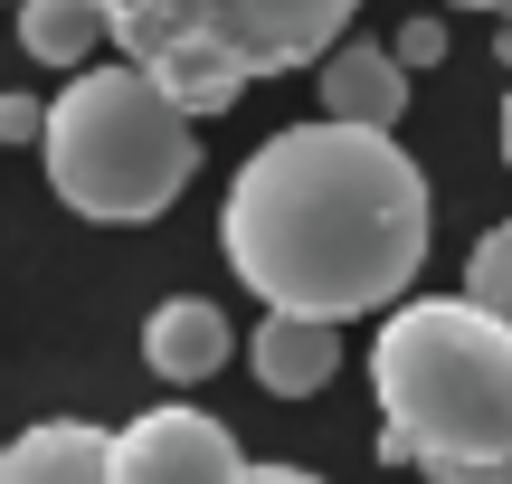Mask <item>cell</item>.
<instances>
[{
  "mask_svg": "<svg viewBox=\"0 0 512 484\" xmlns=\"http://www.w3.org/2000/svg\"><path fill=\"white\" fill-rule=\"evenodd\" d=\"M219 247L266 314L351 323L408 304V276L427 257V171L399 152V133L370 124H285L238 162L219 209Z\"/></svg>",
  "mask_w": 512,
  "mask_h": 484,
  "instance_id": "cell-1",
  "label": "cell"
},
{
  "mask_svg": "<svg viewBox=\"0 0 512 484\" xmlns=\"http://www.w3.org/2000/svg\"><path fill=\"white\" fill-rule=\"evenodd\" d=\"M380 466H418L427 484H512V323L475 295L389 304L370 342Z\"/></svg>",
  "mask_w": 512,
  "mask_h": 484,
  "instance_id": "cell-2",
  "label": "cell"
},
{
  "mask_svg": "<svg viewBox=\"0 0 512 484\" xmlns=\"http://www.w3.org/2000/svg\"><path fill=\"white\" fill-rule=\"evenodd\" d=\"M48 190L76 209V219H105V228H133V219H162L171 200L190 190L200 171V133H190V105L162 86L152 67H76L67 95L48 105Z\"/></svg>",
  "mask_w": 512,
  "mask_h": 484,
  "instance_id": "cell-3",
  "label": "cell"
},
{
  "mask_svg": "<svg viewBox=\"0 0 512 484\" xmlns=\"http://www.w3.org/2000/svg\"><path fill=\"white\" fill-rule=\"evenodd\" d=\"M361 0H105V29L190 114H228L247 86L323 67Z\"/></svg>",
  "mask_w": 512,
  "mask_h": 484,
  "instance_id": "cell-4",
  "label": "cell"
},
{
  "mask_svg": "<svg viewBox=\"0 0 512 484\" xmlns=\"http://www.w3.org/2000/svg\"><path fill=\"white\" fill-rule=\"evenodd\" d=\"M256 466L209 409H143L114 428V484H247Z\"/></svg>",
  "mask_w": 512,
  "mask_h": 484,
  "instance_id": "cell-5",
  "label": "cell"
},
{
  "mask_svg": "<svg viewBox=\"0 0 512 484\" xmlns=\"http://www.w3.org/2000/svg\"><path fill=\"white\" fill-rule=\"evenodd\" d=\"M313 95H323L332 124L399 133V114H408V57H399V48H380V38H342V48L313 67Z\"/></svg>",
  "mask_w": 512,
  "mask_h": 484,
  "instance_id": "cell-6",
  "label": "cell"
},
{
  "mask_svg": "<svg viewBox=\"0 0 512 484\" xmlns=\"http://www.w3.org/2000/svg\"><path fill=\"white\" fill-rule=\"evenodd\" d=\"M247 371H256L266 399H313L332 371H342V333L313 323V314H266L247 333Z\"/></svg>",
  "mask_w": 512,
  "mask_h": 484,
  "instance_id": "cell-7",
  "label": "cell"
},
{
  "mask_svg": "<svg viewBox=\"0 0 512 484\" xmlns=\"http://www.w3.org/2000/svg\"><path fill=\"white\" fill-rule=\"evenodd\" d=\"M143 361L171 380V390H200L209 371H228V314L209 295H171L143 314Z\"/></svg>",
  "mask_w": 512,
  "mask_h": 484,
  "instance_id": "cell-8",
  "label": "cell"
},
{
  "mask_svg": "<svg viewBox=\"0 0 512 484\" xmlns=\"http://www.w3.org/2000/svg\"><path fill=\"white\" fill-rule=\"evenodd\" d=\"M0 484H114V428L86 418H48L0 456Z\"/></svg>",
  "mask_w": 512,
  "mask_h": 484,
  "instance_id": "cell-9",
  "label": "cell"
},
{
  "mask_svg": "<svg viewBox=\"0 0 512 484\" xmlns=\"http://www.w3.org/2000/svg\"><path fill=\"white\" fill-rule=\"evenodd\" d=\"M95 38H114L105 29V0H19V48L38 57V67H86L95 57Z\"/></svg>",
  "mask_w": 512,
  "mask_h": 484,
  "instance_id": "cell-10",
  "label": "cell"
},
{
  "mask_svg": "<svg viewBox=\"0 0 512 484\" xmlns=\"http://www.w3.org/2000/svg\"><path fill=\"white\" fill-rule=\"evenodd\" d=\"M465 295H475L494 323H512V219L475 238V257H465Z\"/></svg>",
  "mask_w": 512,
  "mask_h": 484,
  "instance_id": "cell-11",
  "label": "cell"
},
{
  "mask_svg": "<svg viewBox=\"0 0 512 484\" xmlns=\"http://www.w3.org/2000/svg\"><path fill=\"white\" fill-rule=\"evenodd\" d=\"M389 48L408 57V76H418V67H437V57H446V19H408V29L389 38Z\"/></svg>",
  "mask_w": 512,
  "mask_h": 484,
  "instance_id": "cell-12",
  "label": "cell"
},
{
  "mask_svg": "<svg viewBox=\"0 0 512 484\" xmlns=\"http://www.w3.org/2000/svg\"><path fill=\"white\" fill-rule=\"evenodd\" d=\"M0 133L10 143H48V105L38 95H0Z\"/></svg>",
  "mask_w": 512,
  "mask_h": 484,
  "instance_id": "cell-13",
  "label": "cell"
},
{
  "mask_svg": "<svg viewBox=\"0 0 512 484\" xmlns=\"http://www.w3.org/2000/svg\"><path fill=\"white\" fill-rule=\"evenodd\" d=\"M247 484H323V475H313V466H256Z\"/></svg>",
  "mask_w": 512,
  "mask_h": 484,
  "instance_id": "cell-14",
  "label": "cell"
},
{
  "mask_svg": "<svg viewBox=\"0 0 512 484\" xmlns=\"http://www.w3.org/2000/svg\"><path fill=\"white\" fill-rule=\"evenodd\" d=\"M456 10H503V19H512V0H456Z\"/></svg>",
  "mask_w": 512,
  "mask_h": 484,
  "instance_id": "cell-15",
  "label": "cell"
},
{
  "mask_svg": "<svg viewBox=\"0 0 512 484\" xmlns=\"http://www.w3.org/2000/svg\"><path fill=\"white\" fill-rule=\"evenodd\" d=\"M503 162H512V95H503Z\"/></svg>",
  "mask_w": 512,
  "mask_h": 484,
  "instance_id": "cell-16",
  "label": "cell"
},
{
  "mask_svg": "<svg viewBox=\"0 0 512 484\" xmlns=\"http://www.w3.org/2000/svg\"><path fill=\"white\" fill-rule=\"evenodd\" d=\"M503 57H512V29H503Z\"/></svg>",
  "mask_w": 512,
  "mask_h": 484,
  "instance_id": "cell-17",
  "label": "cell"
}]
</instances>
